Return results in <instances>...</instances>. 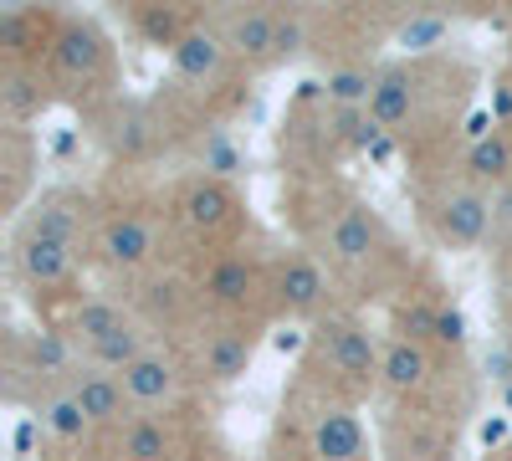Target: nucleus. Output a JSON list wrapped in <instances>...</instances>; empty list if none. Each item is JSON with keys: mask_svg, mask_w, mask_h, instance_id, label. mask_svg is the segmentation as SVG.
I'll list each match as a JSON object with an SVG mask.
<instances>
[{"mask_svg": "<svg viewBox=\"0 0 512 461\" xmlns=\"http://www.w3.org/2000/svg\"><path fill=\"white\" fill-rule=\"evenodd\" d=\"M318 349L328 354L333 374H344L354 390L379 385V354L384 349L374 344V333L359 318H323L318 323Z\"/></svg>", "mask_w": 512, "mask_h": 461, "instance_id": "f257e3e1", "label": "nucleus"}, {"mask_svg": "<svg viewBox=\"0 0 512 461\" xmlns=\"http://www.w3.org/2000/svg\"><path fill=\"white\" fill-rule=\"evenodd\" d=\"M436 231L446 246H482L492 231V195L477 185H456L436 200Z\"/></svg>", "mask_w": 512, "mask_h": 461, "instance_id": "f03ea898", "label": "nucleus"}, {"mask_svg": "<svg viewBox=\"0 0 512 461\" xmlns=\"http://www.w3.org/2000/svg\"><path fill=\"white\" fill-rule=\"evenodd\" d=\"M52 72L67 82H93L108 72V36L93 21H62L52 41Z\"/></svg>", "mask_w": 512, "mask_h": 461, "instance_id": "7ed1b4c3", "label": "nucleus"}, {"mask_svg": "<svg viewBox=\"0 0 512 461\" xmlns=\"http://www.w3.org/2000/svg\"><path fill=\"white\" fill-rule=\"evenodd\" d=\"M272 292H277L282 313H292V318H313V313L328 303V272L308 257V251H287V257L277 262Z\"/></svg>", "mask_w": 512, "mask_h": 461, "instance_id": "20e7f679", "label": "nucleus"}, {"mask_svg": "<svg viewBox=\"0 0 512 461\" xmlns=\"http://www.w3.org/2000/svg\"><path fill=\"white\" fill-rule=\"evenodd\" d=\"M93 246H98V257H103L113 272H139V267L154 262V231H149V221L134 216V211L108 216V221L98 226Z\"/></svg>", "mask_w": 512, "mask_h": 461, "instance_id": "39448f33", "label": "nucleus"}, {"mask_svg": "<svg viewBox=\"0 0 512 461\" xmlns=\"http://www.w3.org/2000/svg\"><path fill=\"white\" fill-rule=\"evenodd\" d=\"M379 251V221L369 205H349V211H338L328 221V262L344 267V272H359L374 262Z\"/></svg>", "mask_w": 512, "mask_h": 461, "instance_id": "423d86ee", "label": "nucleus"}, {"mask_svg": "<svg viewBox=\"0 0 512 461\" xmlns=\"http://www.w3.org/2000/svg\"><path fill=\"white\" fill-rule=\"evenodd\" d=\"M118 380H123L128 405H139V410H149V405H169V400L180 395V364H175V354L149 349L144 359L128 364Z\"/></svg>", "mask_w": 512, "mask_h": 461, "instance_id": "0eeeda50", "label": "nucleus"}, {"mask_svg": "<svg viewBox=\"0 0 512 461\" xmlns=\"http://www.w3.org/2000/svg\"><path fill=\"white\" fill-rule=\"evenodd\" d=\"M16 267L36 287H62L72 277V267H77V246L52 241V236H36V231H21L16 236Z\"/></svg>", "mask_w": 512, "mask_h": 461, "instance_id": "6e6552de", "label": "nucleus"}, {"mask_svg": "<svg viewBox=\"0 0 512 461\" xmlns=\"http://www.w3.org/2000/svg\"><path fill=\"white\" fill-rule=\"evenodd\" d=\"M236 216V195L226 190V180L216 175H200L180 190V221L195 231V236H216L226 221Z\"/></svg>", "mask_w": 512, "mask_h": 461, "instance_id": "1a4fd4ad", "label": "nucleus"}, {"mask_svg": "<svg viewBox=\"0 0 512 461\" xmlns=\"http://www.w3.org/2000/svg\"><path fill=\"white\" fill-rule=\"evenodd\" d=\"M62 21H47L36 11H6L0 16V47H6V67H31L41 52H52Z\"/></svg>", "mask_w": 512, "mask_h": 461, "instance_id": "9d476101", "label": "nucleus"}, {"mask_svg": "<svg viewBox=\"0 0 512 461\" xmlns=\"http://www.w3.org/2000/svg\"><path fill=\"white\" fill-rule=\"evenodd\" d=\"M67 390L77 395L82 415H88V426H118L123 421V410H128V395H123V380L108 369H82L67 380Z\"/></svg>", "mask_w": 512, "mask_h": 461, "instance_id": "9b49d317", "label": "nucleus"}, {"mask_svg": "<svg viewBox=\"0 0 512 461\" xmlns=\"http://www.w3.org/2000/svg\"><path fill=\"white\" fill-rule=\"evenodd\" d=\"M410 113H415V77H410V67H384V72H374L369 123H379V129H405Z\"/></svg>", "mask_w": 512, "mask_h": 461, "instance_id": "f8f14e48", "label": "nucleus"}, {"mask_svg": "<svg viewBox=\"0 0 512 461\" xmlns=\"http://www.w3.org/2000/svg\"><path fill=\"white\" fill-rule=\"evenodd\" d=\"M425 380H431V354H425V344H410V339H390L379 354V385L390 395H415L425 390Z\"/></svg>", "mask_w": 512, "mask_h": 461, "instance_id": "ddd939ff", "label": "nucleus"}, {"mask_svg": "<svg viewBox=\"0 0 512 461\" xmlns=\"http://www.w3.org/2000/svg\"><path fill=\"white\" fill-rule=\"evenodd\" d=\"M256 298V267L246 257H216L205 272V303L221 313H241Z\"/></svg>", "mask_w": 512, "mask_h": 461, "instance_id": "4468645a", "label": "nucleus"}, {"mask_svg": "<svg viewBox=\"0 0 512 461\" xmlns=\"http://www.w3.org/2000/svg\"><path fill=\"white\" fill-rule=\"evenodd\" d=\"M251 349H256V339H251L246 328H216V333L205 339V349H200V369H205V380H216V385L241 380L246 364H251Z\"/></svg>", "mask_w": 512, "mask_h": 461, "instance_id": "2eb2a0df", "label": "nucleus"}, {"mask_svg": "<svg viewBox=\"0 0 512 461\" xmlns=\"http://www.w3.org/2000/svg\"><path fill=\"white\" fill-rule=\"evenodd\" d=\"M226 36L221 31H210V26H195L175 52H169V62H175V72L185 77V82H210V77H221V67H226Z\"/></svg>", "mask_w": 512, "mask_h": 461, "instance_id": "dca6fc26", "label": "nucleus"}, {"mask_svg": "<svg viewBox=\"0 0 512 461\" xmlns=\"http://www.w3.org/2000/svg\"><path fill=\"white\" fill-rule=\"evenodd\" d=\"M221 36H226V47H231L236 57L267 62V57H277V11H262V6L236 11Z\"/></svg>", "mask_w": 512, "mask_h": 461, "instance_id": "f3484780", "label": "nucleus"}, {"mask_svg": "<svg viewBox=\"0 0 512 461\" xmlns=\"http://www.w3.org/2000/svg\"><path fill=\"white\" fill-rule=\"evenodd\" d=\"M461 175H466V185H477V190H497V185H507L512 180V134H487V139H477L472 149H466V159H461Z\"/></svg>", "mask_w": 512, "mask_h": 461, "instance_id": "a211bd4d", "label": "nucleus"}, {"mask_svg": "<svg viewBox=\"0 0 512 461\" xmlns=\"http://www.w3.org/2000/svg\"><path fill=\"white\" fill-rule=\"evenodd\" d=\"M313 456L323 461H359L364 456V431L349 410H323L313 426Z\"/></svg>", "mask_w": 512, "mask_h": 461, "instance_id": "6ab92c4d", "label": "nucleus"}, {"mask_svg": "<svg viewBox=\"0 0 512 461\" xmlns=\"http://www.w3.org/2000/svg\"><path fill=\"white\" fill-rule=\"evenodd\" d=\"M26 231L52 236V241H67V246L82 251V200H77V195H47V200L31 211Z\"/></svg>", "mask_w": 512, "mask_h": 461, "instance_id": "aec40b11", "label": "nucleus"}, {"mask_svg": "<svg viewBox=\"0 0 512 461\" xmlns=\"http://www.w3.org/2000/svg\"><path fill=\"white\" fill-rule=\"evenodd\" d=\"M123 323H128V313L113 298H88V303H77V313L67 318V339L82 344V349H93V344H103L108 333L123 328Z\"/></svg>", "mask_w": 512, "mask_h": 461, "instance_id": "412c9836", "label": "nucleus"}, {"mask_svg": "<svg viewBox=\"0 0 512 461\" xmlns=\"http://www.w3.org/2000/svg\"><path fill=\"white\" fill-rule=\"evenodd\" d=\"M149 349H154V344H149V328L128 318L123 328H113V333H108L103 344H93V349H88V364H93V369H118V374H123L128 364L144 359Z\"/></svg>", "mask_w": 512, "mask_h": 461, "instance_id": "4be33fe9", "label": "nucleus"}, {"mask_svg": "<svg viewBox=\"0 0 512 461\" xmlns=\"http://www.w3.org/2000/svg\"><path fill=\"white\" fill-rule=\"evenodd\" d=\"M169 426L154 421V415H128L123 421V436H118V451L123 461H169Z\"/></svg>", "mask_w": 512, "mask_h": 461, "instance_id": "5701e85b", "label": "nucleus"}, {"mask_svg": "<svg viewBox=\"0 0 512 461\" xmlns=\"http://www.w3.org/2000/svg\"><path fill=\"white\" fill-rule=\"evenodd\" d=\"M41 426H47L57 441H82V436L93 431V426H88V415H82V405H77V395H72L67 385L41 400Z\"/></svg>", "mask_w": 512, "mask_h": 461, "instance_id": "b1692460", "label": "nucleus"}, {"mask_svg": "<svg viewBox=\"0 0 512 461\" xmlns=\"http://www.w3.org/2000/svg\"><path fill=\"white\" fill-rule=\"evenodd\" d=\"M134 21H139V31L149 36V47H169V52H175L180 41L195 31L185 16H175V11H159V6H144V11H134Z\"/></svg>", "mask_w": 512, "mask_h": 461, "instance_id": "393cba45", "label": "nucleus"}, {"mask_svg": "<svg viewBox=\"0 0 512 461\" xmlns=\"http://www.w3.org/2000/svg\"><path fill=\"white\" fill-rule=\"evenodd\" d=\"M72 339L67 333H36V339L26 344V359L36 374H72Z\"/></svg>", "mask_w": 512, "mask_h": 461, "instance_id": "a878e982", "label": "nucleus"}, {"mask_svg": "<svg viewBox=\"0 0 512 461\" xmlns=\"http://www.w3.org/2000/svg\"><path fill=\"white\" fill-rule=\"evenodd\" d=\"M41 103H47V93H41L36 72L31 67H6V108H11V118H26Z\"/></svg>", "mask_w": 512, "mask_h": 461, "instance_id": "bb28decb", "label": "nucleus"}, {"mask_svg": "<svg viewBox=\"0 0 512 461\" xmlns=\"http://www.w3.org/2000/svg\"><path fill=\"white\" fill-rule=\"evenodd\" d=\"M369 93H374V72H364V67H344V72L328 77V98H333L338 108L369 103Z\"/></svg>", "mask_w": 512, "mask_h": 461, "instance_id": "cd10ccee", "label": "nucleus"}, {"mask_svg": "<svg viewBox=\"0 0 512 461\" xmlns=\"http://www.w3.org/2000/svg\"><path fill=\"white\" fill-rule=\"evenodd\" d=\"M436 328H441V308H431V303H415L400 313V339H410V344H431Z\"/></svg>", "mask_w": 512, "mask_h": 461, "instance_id": "c85d7f7f", "label": "nucleus"}, {"mask_svg": "<svg viewBox=\"0 0 512 461\" xmlns=\"http://www.w3.org/2000/svg\"><path fill=\"white\" fill-rule=\"evenodd\" d=\"M492 231L512 241V180L492 190Z\"/></svg>", "mask_w": 512, "mask_h": 461, "instance_id": "c756f323", "label": "nucleus"}, {"mask_svg": "<svg viewBox=\"0 0 512 461\" xmlns=\"http://www.w3.org/2000/svg\"><path fill=\"white\" fill-rule=\"evenodd\" d=\"M303 47V21L297 16H277V57H292Z\"/></svg>", "mask_w": 512, "mask_h": 461, "instance_id": "7c9ffc66", "label": "nucleus"}, {"mask_svg": "<svg viewBox=\"0 0 512 461\" xmlns=\"http://www.w3.org/2000/svg\"><path fill=\"white\" fill-rule=\"evenodd\" d=\"M436 339L441 344H461L466 339V318L456 308H441V328H436Z\"/></svg>", "mask_w": 512, "mask_h": 461, "instance_id": "2f4dec72", "label": "nucleus"}, {"mask_svg": "<svg viewBox=\"0 0 512 461\" xmlns=\"http://www.w3.org/2000/svg\"><path fill=\"white\" fill-rule=\"evenodd\" d=\"M436 36H441V21H415V26H405V36H400V41L420 52V41H436Z\"/></svg>", "mask_w": 512, "mask_h": 461, "instance_id": "473e14b6", "label": "nucleus"}, {"mask_svg": "<svg viewBox=\"0 0 512 461\" xmlns=\"http://www.w3.org/2000/svg\"><path fill=\"white\" fill-rule=\"evenodd\" d=\"M502 405H507V410H512V385H507V390H502Z\"/></svg>", "mask_w": 512, "mask_h": 461, "instance_id": "72a5a7b5", "label": "nucleus"}]
</instances>
